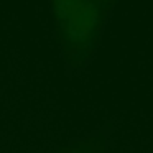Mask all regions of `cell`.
<instances>
[{"label": "cell", "mask_w": 153, "mask_h": 153, "mask_svg": "<svg viewBox=\"0 0 153 153\" xmlns=\"http://www.w3.org/2000/svg\"><path fill=\"white\" fill-rule=\"evenodd\" d=\"M105 7L100 0H82L64 18L58 20L63 46L74 61L86 59L99 36Z\"/></svg>", "instance_id": "1"}, {"label": "cell", "mask_w": 153, "mask_h": 153, "mask_svg": "<svg viewBox=\"0 0 153 153\" xmlns=\"http://www.w3.org/2000/svg\"><path fill=\"white\" fill-rule=\"evenodd\" d=\"M61 153H96L94 148L91 145H77V146H73V148L66 150V152H61Z\"/></svg>", "instance_id": "2"}, {"label": "cell", "mask_w": 153, "mask_h": 153, "mask_svg": "<svg viewBox=\"0 0 153 153\" xmlns=\"http://www.w3.org/2000/svg\"><path fill=\"white\" fill-rule=\"evenodd\" d=\"M112 2H114V0H100V4H102V5H104V7H105V8H107V7H109V5H110V4H112Z\"/></svg>", "instance_id": "3"}]
</instances>
